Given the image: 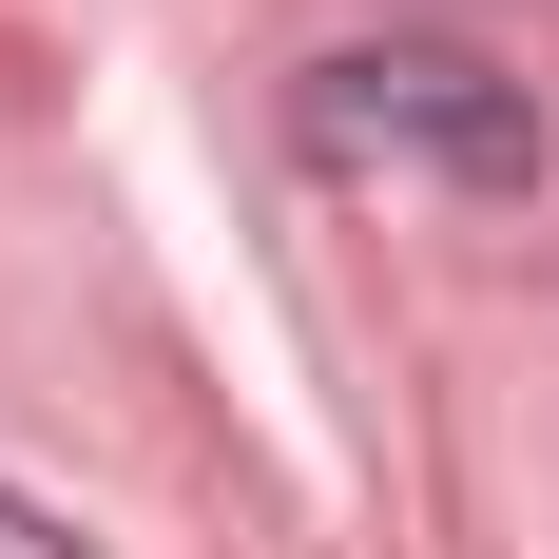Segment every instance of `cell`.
Masks as SVG:
<instances>
[{
  "label": "cell",
  "instance_id": "cell-1",
  "mask_svg": "<svg viewBox=\"0 0 559 559\" xmlns=\"http://www.w3.org/2000/svg\"><path fill=\"white\" fill-rule=\"evenodd\" d=\"M309 155L386 193H540V97L483 78L463 39H347L309 58Z\"/></svg>",
  "mask_w": 559,
  "mask_h": 559
},
{
  "label": "cell",
  "instance_id": "cell-2",
  "mask_svg": "<svg viewBox=\"0 0 559 559\" xmlns=\"http://www.w3.org/2000/svg\"><path fill=\"white\" fill-rule=\"evenodd\" d=\"M0 559H78V540H58V521H39V502H0Z\"/></svg>",
  "mask_w": 559,
  "mask_h": 559
}]
</instances>
